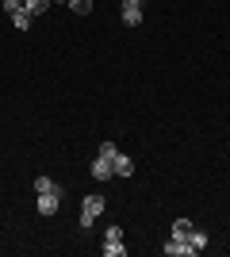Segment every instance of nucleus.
<instances>
[{
    "label": "nucleus",
    "mask_w": 230,
    "mask_h": 257,
    "mask_svg": "<svg viewBox=\"0 0 230 257\" xmlns=\"http://www.w3.org/2000/svg\"><path fill=\"white\" fill-rule=\"evenodd\" d=\"M104 207H108V200H104V196L100 192H92V196H85V200H81V226H92L100 219V215H104Z\"/></svg>",
    "instance_id": "1"
},
{
    "label": "nucleus",
    "mask_w": 230,
    "mask_h": 257,
    "mask_svg": "<svg viewBox=\"0 0 230 257\" xmlns=\"http://www.w3.org/2000/svg\"><path fill=\"white\" fill-rule=\"evenodd\" d=\"M161 253L165 257H196L192 246H188V238H176V234H169V242L161 246Z\"/></svg>",
    "instance_id": "2"
},
{
    "label": "nucleus",
    "mask_w": 230,
    "mask_h": 257,
    "mask_svg": "<svg viewBox=\"0 0 230 257\" xmlns=\"http://www.w3.org/2000/svg\"><path fill=\"white\" fill-rule=\"evenodd\" d=\"M58 204H62V184L54 192H39V215H58Z\"/></svg>",
    "instance_id": "3"
},
{
    "label": "nucleus",
    "mask_w": 230,
    "mask_h": 257,
    "mask_svg": "<svg viewBox=\"0 0 230 257\" xmlns=\"http://www.w3.org/2000/svg\"><path fill=\"white\" fill-rule=\"evenodd\" d=\"M123 23L127 27H142V0H123Z\"/></svg>",
    "instance_id": "4"
},
{
    "label": "nucleus",
    "mask_w": 230,
    "mask_h": 257,
    "mask_svg": "<svg viewBox=\"0 0 230 257\" xmlns=\"http://www.w3.org/2000/svg\"><path fill=\"white\" fill-rule=\"evenodd\" d=\"M92 181H100V184L115 181V169H111V161H108V158H100V154H96V161H92Z\"/></svg>",
    "instance_id": "5"
},
{
    "label": "nucleus",
    "mask_w": 230,
    "mask_h": 257,
    "mask_svg": "<svg viewBox=\"0 0 230 257\" xmlns=\"http://www.w3.org/2000/svg\"><path fill=\"white\" fill-rule=\"evenodd\" d=\"M111 169H115V177H134V158L131 154H115V158H111Z\"/></svg>",
    "instance_id": "6"
},
{
    "label": "nucleus",
    "mask_w": 230,
    "mask_h": 257,
    "mask_svg": "<svg viewBox=\"0 0 230 257\" xmlns=\"http://www.w3.org/2000/svg\"><path fill=\"white\" fill-rule=\"evenodd\" d=\"M8 20H12V27H16V31H31V23H35V20H31V16H27L23 8H20V12H12Z\"/></svg>",
    "instance_id": "7"
},
{
    "label": "nucleus",
    "mask_w": 230,
    "mask_h": 257,
    "mask_svg": "<svg viewBox=\"0 0 230 257\" xmlns=\"http://www.w3.org/2000/svg\"><path fill=\"white\" fill-rule=\"evenodd\" d=\"M188 246H192V253H199V249H207V230H192V234H188Z\"/></svg>",
    "instance_id": "8"
},
{
    "label": "nucleus",
    "mask_w": 230,
    "mask_h": 257,
    "mask_svg": "<svg viewBox=\"0 0 230 257\" xmlns=\"http://www.w3.org/2000/svg\"><path fill=\"white\" fill-rule=\"evenodd\" d=\"M46 8H50V0H27V4H23V12H27L31 20H39V16H43Z\"/></svg>",
    "instance_id": "9"
},
{
    "label": "nucleus",
    "mask_w": 230,
    "mask_h": 257,
    "mask_svg": "<svg viewBox=\"0 0 230 257\" xmlns=\"http://www.w3.org/2000/svg\"><path fill=\"white\" fill-rule=\"evenodd\" d=\"M192 230H196V226H192V219H176V223H173V234H176V238H188Z\"/></svg>",
    "instance_id": "10"
},
{
    "label": "nucleus",
    "mask_w": 230,
    "mask_h": 257,
    "mask_svg": "<svg viewBox=\"0 0 230 257\" xmlns=\"http://www.w3.org/2000/svg\"><path fill=\"white\" fill-rule=\"evenodd\" d=\"M100 249H104L108 257H123V253H127V246H123V242H104Z\"/></svg>",
    "instance_id": "11"
},
{
    "label": "nucleus",
    "mask_w": 230,
    "mask_h": 257,
    "mask_svg": "<svg viewBox=\"0 0 230 257\" xmlns=\"http://www.w3.org/2000/svg\"><path fill=\"white\" fill-rule=\"evenodd\" d=\"M58 184L50 181V177H35V192H54Z\"/></svg>",
    "instance_id": "12"
},
{
    "label": "nucleus",
    "mask_w": 230,
    "mask_h": 257,
    "mask_svg": "<svg viewBox=\"0 0 230 257\" xmlns=\"http://www.w3.org/2000/svg\"><path fill=\"white\" fill-rule=\"evenodd\" d=\"M69 8H73L77 16H88V12H92V0H69Z\"/></svg>",
    "instance_id": "13"
},
{
    "label": "nucleus",
    "mask_w": 230,
    "mask_h": 257,
    "mask_svg": "<svg viewBox=\"0 0 230 257\" xmlns=\"http://www.w3.org/2000/svg\"><path fill=\"white\" fill-rule=\"evenodd\" d=\"M104 242H123V230L119 226H108V230H104Z\"/></svg>",
    "instance_id": "14"
},
{
    "label": "nucleus",
    "mask_w": 230,
    "mask_h": 257,
    "mask_svg": "<svg viewBox=\"0 0 230 257\" xmlns=\"http://www.w3.org/2000/svg\"><path fill=\"white\" fill-rule=\"evenodd\" d=\"M0 8L12 16V12H20V8H23V0H0Z\"/></svg>",
    "instance_id": "15"
},
{
    "label": "nucleus",
    "mask_w": 230,
    "mask_h": 257,
    "mask_svg": "<svg viewBox=\"0 0 230 257\" xmlns=\"http://www.w3.org/2000/svg\"><path fill=\"white\" fill-rule=\"evenodd\" d=\"M115 154H119V150H115V142H104V146H100V158H115Z\"/></svg>",
    "instance_id": "16"
},
{
    "label": "nucleus",
    "mask_w": 230,
    "mask_h": 257,
    "mask_svg": "<svg viewBox=\"0 0 230 257\" xmlns=\"http://www.w3.org/2000/svg\"><path fill=\"white\" fill-rule=\"evenodd\" d=\"M50 4H69V0H50Z\"/></svg>",
    "instance_id": "17"
},
{
    "label": "nucleus",
    "mask_w": 230,
    "mask_h": 257,
    "mask_svg": "<svg viewBox=\"0 0 230 257\" xmlns=\"http://www.w3.org/2000/svg\"><path fill=\"white\" fill-rule=\"evenodd\" d=\"M23 4H27V0H23Z\"/></svg>",
    "instance_id": "18"
}]
</instances>
